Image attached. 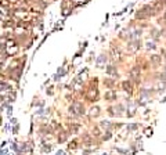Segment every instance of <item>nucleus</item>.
I'll use <instances>...</instances> for the list:
<instances>
[{"label": "nucleus", "instance_id": "nucleus-1", "mask_svg": "<svg viewBox=\"0 0 166 155\" xmlns=\"http://www.w3.org/2000/svg\"><path fill=\"white\" fill-rule=\"evenodd\" d=\"M103 61H105V57H104V55H101V57L98 58V66H101V64H103Z\"/></svg>", "mask_w": 166, "mask_h": 155}]
</instances>
